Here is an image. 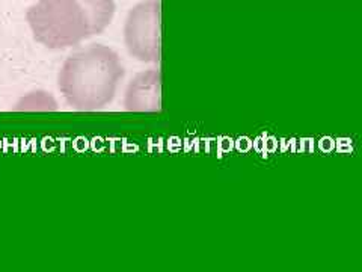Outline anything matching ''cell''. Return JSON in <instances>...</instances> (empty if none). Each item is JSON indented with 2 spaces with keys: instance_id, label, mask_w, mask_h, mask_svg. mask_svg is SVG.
Returning <instances> with one entry per match:
<instances>
[{
  "instance_id": "obj_5",
  "label": "cell",
  "mask_w": 362,
  "mask_h": 272,
  "mask_svg": "<svg viewBox=\"0 0 362 272\" xmlns=\"http://www.w3.org/2000/svg\"><path fill=\"white\" fill-rule=\"evenodd\" d=\"M14 110H58V101L45 91H33L17 101Z\"/></svg>"
},
{
  "instance_id": "obj_1",
  "label": "cell",
  "mask_w": 362,
  "mask_h": 272,
  "mask_svg": "<svg viewBox=\"0 0 362 272\" xmlns=\"http://www.w3.org/2000/svg\"><path fill=\"white\" fill-rule=\"evenodd\" d=\"M113 14V0H38L28 9L26 20L38 42L59 50L98 35Z\"/></svg>"
},
{
  "instance_id": "obj_3",
  "label": "cell",
  "mask_w": 362,
  "mask_h": 272,
  "mask_svg": "<svg viewBox=\"0 0 362 272\" xmlns=\"http://www.w3.org/2000/svg\"><path fill=\"white\" fill-rule=\"evenodd\" d=\"M124 41L138 61H160V0H145L130 11L124 26Z\"/></svg>"
},
{
  "instance_id": "obj_4",
  "label": "cell",
  "mask_w": 362,
  "mask_h": 272,
  "mask_svg": "<svg viewBox=\"0 0 362 272\" xmlns=\"http://www.w3.org/2000/svg\"><path fill=\"white\" fill-rule=\"evenodd\" d=\"M124 106L129 112H158L162 109L158 70H146L134 76L127 86Z\"/></svg>"
},
{
  "instance_id": "obj_2",
  "label": "cell",
  "mask_w": 362,
  "mask_h": 272,
  "mask_svg": "<svg viewBox=\"0 0 362 272\" xmlns=\"http://www.w3.org/2000/svg\"><path fill=\"white\" fill-rule=\"evenodd\" d=\"M122 77L124 67L118 53L103 44H93L68 56L58 85L73 109L94 112L110 103Z\"/></svg>"
}]
</instances>
